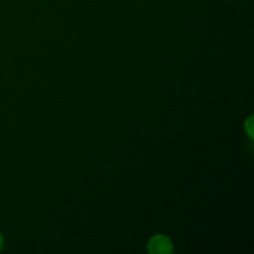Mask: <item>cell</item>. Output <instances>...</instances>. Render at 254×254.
Here are the masks:
<instances>
[{"instance_id":"cell-3","label":"cell","mask_w":254,"mask_h":254,"mask_svg":"<svg viewBox=\"0 0 254 254\" xmlns=\"http://www.w3.org/2000/svg\"><path fill=\"white\" fill-rule=\"evenodd\" d=\"M2 246H4V237H2V235L0 233V251L2 250Z\"/></svg>"},{"instance_id":"cell-1","label":"cell","mask_w":254,"mask_h":254,"mask_svg":"<svg viewBox=\"0 0 254 254\" xmlns=\"http://www.w3.org/2000/svg\"><path fill=\"white\" fill-rule=\"evenodd\" d=\"M148 251L151 254H171L174 246L168 236L155 235L148 242Z\"/></svg>"},{"instance_id":"cell-2","label":"cell","mask_w":254,"mask_h":254,"mask_svg":"<svg viewBox=\"0 0 254 254\" xmlns=\"http://www.w3.org/2000/svg\"><path fill=\"white\" fill-rule=\"evenodd\" d=\"M245 129L250 138H253V117L251 116L247 121L245 122Z\"/></svg>"}]
</instances>
